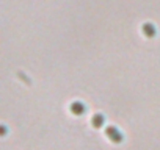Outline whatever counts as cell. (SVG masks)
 Here are the masks:
<instances>
[{
  "label": "cell",
  "mask_w": 160,
  "mask_h": 150,
  "mask_svg": "<svg viewBox=\"0 0 160 150\" xmlns=\"http://www.w3.org/2000/svg\"><path fill=\"white\" fill-rule=\"evenodd\" d=\"M141 31H143V35H144L146 38H154V36L157 35L155 25H154V24H151V22H146V24H143V27H141Z\"/></svg>",
  "instance_id": "obj_3"
},
{
  "label": "cell",
  "mask_w": 160,
  "mask_h": 150,
  "mask_svg": "<svg viewBox=\"0 0 160 150\" xmlns=\"http://www.w3.org/2000/svg\"><path fill=\"white\" fill-rule=\"evenodd\" d=\"M105 134H107V138L112 141V142H115V144H119V142H122V139H124V134L118 130V127H115V125H110V127H107L105 128Z\"/></svg>",
  "instance_id": "obj_1"
},
{
  "label": "cell",
  "mask_w": 160,
  "mask_h": 150,
  "mask_svg": "<svg viewBox=\"0 0 160 150\" xmlns=\"http://www.w3.org/2000/svg\"><path fill=\"white\" fill-rule=\"evenodd\" d=\"M104 122H105V117H104L101 113H98V114H94V116L91 117V125H93L94 128H101V127L104 125Z\"/></svg>",
  "instance_id": "obj_4"
},
{
  "label": "cell",
  "mask_w": 160,
  "mask_h": 150,
  "mask_svg": "<svg viewBox=\"0 0 160 150\" xmlns=\"http://www.w3.org/2000/svg\"><path fill=\"white\" fill-rule=\"evenodd\" d=\"M69 110H71V113H72L74 116H82V114L87 111V106H85V103H83V102L75 100V102H72V103H71Z\"/></svg>",
  "instance_id": "obj_2"
}]
</instances>
